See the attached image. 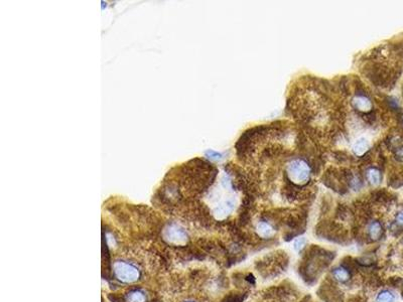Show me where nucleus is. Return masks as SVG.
I'll return each mask as SVG.
<instances>
[{"mask_svg":"<svg viewBox=\"0 0 403 302\" xmlns=\"http://www.w3.org/2000/svg\"><path fill=\"white\" fill-rule=\"evenodd\" d=\"M286 176L292 184L302 186L309 182L311 168L304 160L294 158L286 166Z\"/></svg>","mask_w":403,"mask_h":302,"instance_id":"obj_1","label":"nucleus"},{"mask_svg":"<svg viewBox=\"0 0 403 302\" xmlns=\"http://www.w3.org/2000/svg\"><path fill=\"white\" fill-rule=\"evenodd\" d=\"M114 274L116 278L123 283H133L139 279L140 272L133 264L117 261L114 264Z\"/></svg>","mask_w":403,"mask_h":302,"instance_id":"obj_2","label":"nucleus"},{"mask_svg":"<svg viewBox=\"0 0 403 302\" xmlns=\"http://www.w3.org/2000/svg\"><path fill=\"white\" fill-rule=\"evenodd\" d=\"M352 105L354 109L361 113H369L373 109V103L371 99L362 93H358L352 99Z\"/></svg>","mask_w":403,"mask_h":302,"instance_id":"obj_3","label":"nucleus"},{"mask_svg":"<svg viewBox=\"0 0 403 302\" xmlns=\"http://www.w3.org/2000/svg\"><path fill=\"white\" fill-rule=\"evenodd\" d=\"M166 237L172 243L182 244V243H185L187 241L188 235L184 231V229L181 228V226H176V224H172L166 230Z\"/></svg>","mask_w":403,"mask_h":302,"instance_id":"obj_4","label":"nucleus"},{"mask_svg":"<svg viewBox=\"0 0 403 302\" xmlns=\"http://www.w3.org/2000/svg\"><path fill=\"white\" fill-rule=\"evenodd\" d=\"M367 233H368V237L370 238L371 241H373V242L379 241L384 234V229H383L382 224L378 220H372L368 226Z\"/></svg>","mask_w":403,"mask_h":302,"instance_id":"obj_5","label":"nucleus"},{"mask_svg":"<svg viewBox=\"0 0 403 302\" xmlns=\"http://www.w3.org/2000/svg\"><path fill=\"white\" fill-rule=\"evenodd\" d=\"M255 231H256V234L258 235V237H260L262 239L272 238L275 234V230L271 226V224H269L268 222H265V220L259 222L257 224Z\"/></svg>","mask_w":403,"mask_h":302,"instance_id":"obj_6","label":"nucleus"},{"mask_svg":"<svg viewBox=\"0 0 403 302\" xmlns=\"http://www.w3.org/2000/svg\"><path fill=\"white\" fill-rule=\"evenodd\" d=\"M370 148V143L365 137L358 138L352 146V150L356 156H363Z\"/></svg>","mask_w":403,"mask_h":302,"instance_id":"obj_7","label":"nucleus"},{"mask_svg":"<svg viewBox=\"0 0 403 302\" xmlns=\"http://www.w3.org/2000/svg\"><path fill=\"white\" fill-rule=\"evenodd\" d=\"M332 275L335 280L340 283H346L351 279V273L344 266H337L332 270Z\"/></svg>","mask_w":403,"mask_h":302,"instance_id":"obj_8","label":"nucleus"},{"mask_svg":"<svg viewBox=\"0 0 403 302\" xmlns=\"http://www.w3.org/2000/svg\"><path fill=\"white\" fill-rule=\"evenodd\" d=\"M367 176V180L372 184V186H378L380 184L381 180H382V174L380 172V170L376 168H371L367 170L366 174Z\"/></svg>","mask_w":403,"mask_h":302,"instance_id":"obj_9","label":"nucleus"},{"mask_svg":"<svg viewBox=\"0 0 403 302\" xmlns=\"http://www.w3.org/2000/svg\"><path fill=\"white\" fill-rule=\"evenodd\" d=\"M375 302H396V295L389 289H383L377 294Z\"/></svg>","mask_w":403,"mask_h":302,"instance_id":"obj_10","label":"nucleus"},{"mask_svg":"<svg viewBox=\"0 0 403 302\" xmlns=\"http://www.w3.org/2000/svg\"><path fill=\"white\" fill-rule=\"evenodd\" d=\"M126 300H127V302H145L146 297L142 291L134 290V291H131L127 295Z\"/></svg>","mask_w":403,"mask_h":302,"instance_id":"obj_11","label":"nucleus"},{"mask_svg":"<svg viewBox=\"0 0 403 302\" xmlns=\"http://www.w3.org/2000/svg\"><path fill=\"white\" fill-rule=\"evenodd\" d=\"M305 245H306V239L303 238V237H301V238H298V239H296V240L294 241L293 248H294V250H295L296 252L299 253V252H301V251L304 249Z\"/></svg>","mask_w":403,"mask_h":302,"instance_id":"obj_12","label":"nucleus"},{"mask_svg":"<svg viewBox=\"0 0 403 302\" xmlns=\"http://www.w3.org/2000/svg\"><path fill=\"white\" fill-rule=\"evenodd\" d=\"M395 222L397 226L403 228V210H401L400 212H397V214L395 216Z\"/></svg>","mask_w":403,"mask_h":302,"instance_id":"obj_13","label":"nucleus"},{"mask_svg":"<svg viewBox=\"0 0 403 302\" xmlns=\"http://www.w3.org/2000/svg\"><path fill=\"white\" fill-rule=\"evenodd\" d=\"M189 302H192V301H189Z\"/></svg>","mask_w":403,"mask_h":302,"instance_id":"obj_14","label":"nucleus"}]
</instances>
